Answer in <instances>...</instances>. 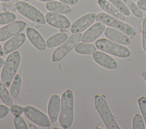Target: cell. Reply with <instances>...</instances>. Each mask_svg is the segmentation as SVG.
Here are the masks:
<instances>
[{
	"label": "cell",
	"instance_id": "obj_29",
	"mask_svg": "<svg viewBox=\"0 0 146 129\" xmlns=\"http://www.w3.org/2000/svg\"><path fill=\"white\" fill-rule=\"evenodd\" d=\"M14 124L16 129H27L28 127L23 118L20 115L15 116L14 118Z\"/></svg>",
	"mask_w": 146,
	"mask_h": 129
},
{
	"label": "cell",
	"instance_id": "obj_15",
	"mask_svg": "<svg viewBox=\"0 0 146 129\" xmlns=\"http://www.w3.org/2000/svg\"><path fill=\"white\" fill-rule=\"evenodd\" d=\"M60 109V98L57 94L51 96L48 103V114L51 122H55L59 117Z\"/></svg>",
	"mask_w": 146,
	"mask_h": 129
},
{
	"label": "cell",
	"instance_id": "obj_6",
	"mask_svg": "<svg viewBox=\"0 0 146 129\" xmlns=\"http://www.w3.org/2000/svg\"><path fill=\"white\" fill-rule=\"evenodd\" d=\"M15 6L19 14L33 22L41 24L46 23V19L43 14L29 3L19 1L16 2Z\"/></svg>",
	"mask_w": 146,
	"mask_h": 129
},
{
	"label": "cell",
	"instance_id": "obj_22",
	"mask_svg": "<svg viewBox=\"0 0 146 129\" xmlns=\"http://www.w3.org/2000/svg\"><path fill=\"white\" fill-rule=\"evenodd\" d=\"M22 84V78L19 74H17L11 84L10 88V94L13 98H16L19 93Z\"/></svg>",
	"mask_w": 146,
	"mask_h": 129
},
{
	"label": "cell",
	"instance_id": "obj_24",
	"mask_svg": "<svg viewBox=\"0 0 146 129\" xmlns=\"http://www.w3.org/2000/svg\"><path fill=\"white\" fill-rule=\"evenodd\" d=\"M16 15L13 13H0V24H6L12 23L16 20Z\"/></svg>",
	"mask_w": 146,
	"mask_h": 129
},
{
	"label": "cell",
	"instance_id": "obj_18",
	"mask_svg": "<svg viewBox=\"0 0 146 129\" xmlns=\"http://www.w3.org/2000/svg\"><path fill=\"white\" fill-rule=\"evenodd\" d=\"M99 6L105 12L119 20L124 21L125 19L124 15L113 5L107 0H98Z\"/></svg>",
	"mask_w": 146,
	"mask_h": 129
},
{
	"label": "cell",
	"instance_id": "obj_41",
	"mask_svg": "<svg viewBox=\"0 0 146 129\" xmlns=\"http://www.w3.org/2000/svg\"><path fill=\"white\" fill-rule=\"evenodd\" d=\"M22 1H25V2H26V1H28L29 0H22Z\"/></svg>",
	"mask_w": 146,
	"mask_h": 129
},
{
	"label": "cell",
	"instance_id": "obj_38",
	"mask_svg": "<svg viewBox=\"0 0 146 129\" xmlns=\"http://www.w3.org/2000/svg\"><path fill=\"white\" fill-rule=\"evenodd\" d=\"M142 76H143V77L144 79V80L146 81V70H145L144 72H143Z\"/></svg>",
	"mask_w": 146,
	"mask_h": 129
},
{
	"label": "cell",
	"instance_id": "obj_7",
	"mask_svg": "<svg viewBox=\"0 0 146 129\" xmlns=\"http://www.w3.org/2000/svg\"><path fill=\"white\" fill-rule=\"evenodd\" d=\"M82 34L80 33L74 34L64 43L58 47L53 52L51 59L54 62H58L62 60L81 40Z\"/></svg>",
	"mask_w": 146,
	"mask_h": 129
},
{
	"label": "cell",
	"instance_id": "obj_13",
	"mask_svg": "<svg viewBox=\"0 0 146 129\" xmlns=\"http://www.w3.org/2000/svg\"><path fill=\"white\" fill-rule=\"evenodd\" d=\"M104 35L109 40L121 45H126L131 43V40L127 35L114 28L106 27L104 30Z\"/></svg>",
	"mask_w": 146,
	"mask_h": 129
},
{
	"label": "cell",
	"instance_id": "obj_5",
	"mask_svg": "<svg viewBox=\"0 0 146 129\" xmlns=\"http://www.w3.org/2000/svg\"><path fill=\"white\" fill-rule=\"evenodd\" d=\"M96 20L123 32L129 38L133 37L136 34L135 29L131 26L105 13L98 14L96 15Z\"/></svg>",
	"mask_w": 146,
	"mask_h": 129
},
{
	"label": "cell",
	"instance_id": "obj_2",
	"mask_svg": "<svg viewBox=\"0 0 146 129\" xmlns=\"http://www.w3.org/2000/svg\"><path fill=\"white\" fill-rule=\"evenodd\" d=\"M20 62L21 55L17 51L10 53L6 58L1 74V80L6 88L11 85L16 75Z\"/></svg>",
	"mask_w": 146,
	"mask_h": 129
},
{
	"label": "cell",
	"instance_id": "obj_4",
	"mask_svg": "<svg viewBox=\"0 0 146 129\" xmlns=\"http://www.w3.org/2000/svg\"><path fill=\"white\" fill-rule=\"evenodd\" d=\"M96 47L107 53L120 58H128L131 56V51L123 45L105 38H101L95 42Z\"/></svg>",
	"mask_w": 146,
	"mask_h": 129
},
{
	"label": "cell",
	"instance_id": "obj_17",
	"mask_svg": "<svg viewBox=\"0 0 146 129\" xmlns=\"http://www.w3.org/2000/svg\"><path fill=\"white\" fill-rule=\"evenodd\" d=\"M27 36L31 44L38 50L44 51L46 48V43L40 34L34 28L28 27L26 29Z\"/></svg>",
	"mask_w": 146,
	"mask_h": 129
},
{
	"label": "cell",
	"instance_id": "obj_40",
	"mask_svg": "<svg viewBox=\"0 0 146 129\" xmlns=\"http://www.w3.org/2000/svg\"><path fill=\"white\" fill-rule=\"evenodd\" d=\"M1 1H4V2H7V1H11V0H0Z\"/></svg>",
	"mask_w": 146,
	"mask_h": 129
},
{
	"label": "cell",
	"instance_id": "obj_14",
	"mask_svg": "<svg viewBox=\"0 0 146 129\" xmlns=\"http://www.w3.org/2000/svg\"><path fill=\"white\" fill-rule=\"evenodd\" d=\"M92 58L98 64L106 69H115L117 66V64L116 60L103 52H95L92 53Z\"/></svg>",
	"mask_w": 146,
	"mask_h": 129
},
{
	"label": "cell",
	"instance_id": "obj_25",
	"mask_svg": "<svg viewBox=\"0 0 146 129\" xmlns=\"http://www.w3.org/2000/svg\"><path fill=\"white\" fill-rule=\"evenodd\" d=\"M115 7H116L124 15L129 16L131 12L128 7L122 0H108Z\"/></svg>",
	"mask_w": 146,
	"mask_h": 129
},
{
	"label": "cell",
	"instance_id": "obj_9",
	"mask_svg": "<svg viewBox=\"0 0 146 129\" xmlns=\"http://www.w3.org/2000/svg\"><path fill=\"white\" fill-rule=\"evenodd\" d=\"M26 23L22 20L13 22L0 28V41L7 40L13 36L16 35L23 30Z\"/></svg>",
	"mask_w": 146,
	"mask_h": 129
},
{
	"label": "cell",
	"instance_id": "obj_26",
	"mask_svg": "<svg viewBox=\"0 0 146 129\" xmlns=\"http://www.w3.org/2000/svg\"><path fill=\"white\" fill-rule=\"evenodd\" d=\"M124 3L128 7L129 10L137 17L141 18L143 16V13L141 10L137 6V5L131 0H123Z\"/></svg>",
	"mask_w": 146,
	"mask_h": 129
},
{
	"label": "cell",
	"instance_id": "obj_42",
	"mask_svg": "<svg viewBox=\"0 0 146 129\" xmlns=\"http://www.w3.org/2000/svg\"><path fill=\"white\" fill-rule=\"evenodd\" d=\"M131 1H136V0H131Z\"/></svg>",
	"mask_w": 146,
	"mask_h": 129
},
{
	"label": "cell",
	"instance_id": "obj_39",
	"mask_svg": "<svg viewBox=\"0 0 146 129\" xmlns=\"http://www.w3.org/2000/svg\"><path fill=\"white\" fill-rule=\"evenodd\" d=\"M38 1H42V2H48L53 1H54V0H38Z\"/></svg>",
	"mask_w": 146,
	"mask_h": 129
},
{
	"label": "cell",
	"instance_id": "obj_10",
	"mask_svg": "<svg viewBox=\"0 0 146 129\" xmlns=\"http://www.w3.org/2000/svg\"><path fill=\"white\" fill-rule=\"evenodd\" d=\"M95 20L96 15L94 13H88L82 16L72 23L70 28L71 32L76 34L84 31L91 26Z\"/></svg>",
	"mask_w": 146,
	"mask_h": 129
},
{
	"label": "cell",
	"instance_id": "obj_28",
	"mask_svg": "<svg viewBox=\"0 0 146 129\" xmlns=\"http://www.w3.org/2000/svg\"><path fill=\"white\" fill-rule=\"evenodd\" d=\"M138 105L144 119L146 128V97H141L138 99Z\"/></svg>",
	"mask_w": 146,
	"mask_h": 129
},
{
	"label": "cell",
	"instance_id": "obj_27",
	"mask_svg": "<svg viewBox=\"0 0 146 129\" xmlns=\"http://www.w3.org/2000/svg\"><path fill=\"white\" fill-rule=\"evenodd\" d=\"M144 120L139 114H136L132 119V128L133 129H145V125Z\"/></svg>",
	"mask_w": 146,
	"mask_h": 129
},
{
	"label": "cell",
	"instance_id": "obj_37",
	"mask_svg": "<svg viewBox=\"0 0 146 129\" xmlns=\"http://www.w3.org/2000/svg\"><path fill=\"white\" fill-rule=\"evenodd\" d=\"M29 128H30V129H36V128H37L36 127V126H35L34 124H32V123H31V124H29Z\"/></svg>",
	"mask_w": 146,
	"mask_h": 129
},
{
	"label": "cell",
	"instance_id": "obj_21",
	"mask_svg": "<svg viewBox=\"0 0 146 129\" xmlns=\"http://www.w3.org/2000/svg\"><path fill=\"white\" fill-rule=\"evenodd\" d=\"M74 51L79 54L91 55L96 51V48L92 44L83 42L78 43L75 47Z\"/></svg>",
	"mask_w": 146,
	"mask_h": 129
},
{
	"label": "cell",
	"instance_id": "obj_1",
	"mask_svg": "<svg viewBox=\"0 0 146 129\" xmlns=\"http://www.w3.org/2000/svg\"><path fill=\"white\" fill-rule=\"evenodd\" d=\"M74 95L70 90H66L61 97L59 122L62 128H68L72 124L74 117Z\"/></svg>",
	"mask_w": 146,
	"mask_h": 129
},
{
	"label": "cell",
	"instance_id": "obj_32",
	"mask_svg": "<svg viewBox=\"0 0 146 129\" xmlns=\"http://www.w3.org/2000/svg\"><path fill=\"white\" fill-rule=\"evenodd\" d=\"M10 112V109L6 105H0V119L7 116Z\"/></svg>",
	"mask_w": 146,
	"mask_h": 129
},
{
	"label": "cell",
	"instance_id": "obj_12",
	"mask_svg": "<svg viewBox=\"0 0 146 129\" xmlns=\"http://www.w3.org/2000/svg\"><path fill=\"white\" fill-rule=\"evenodd\" d=\"M106 24L98 22L91 26L83 34L81 40L83 43H90L98 39L104 32Z\"/></svg>",
	"mask_w": 146,
	"mask_h": 129
},
{
	"label": "cell",
	"instance_id": "obj_33",
	"mask_svg": "<svg viewBox=\"0 0 146 129\" xmlns=\"http://www.w3.org/2000/svg\"><path fill=\"white\" fill-rule=\"evenodd\" d=\"M137 6L138 7L146 11V0H140L137 3Z\"/></svg>",
	"mask_w": 146,
	"mask_h": 129
},
{
	"label": "cell",
	"instance_id": "obj_20",
	"mask_svg": "<svg viewBox=\"0 0 146 129\" xmlns=\"http://www.w3.org/2000/svg\"><path fill=\"white\" fill-rule=\"evenodd\" d=\"M68 39V35L64 32L57 33L50 37L46 41V47L54 48L64 43Z\"/></svg>",
	"mask_w": 146,
	"mask_h": 129
},
{
	"label": "cell",
	"instance_id": "obj_36",
	"mask_svg": "<svg viewBox=\"0 0 146 129\" xmlns=\"http://www.w3.org/2000/svg\"><path fill=\"white\" fill-rule=\"evenodd\" d=\"M5 60L2 58L0 57V68L3 66V65L5 64Z\"/></svg>",
	"mask_w": 146,
	"mask_h": 129
},
{
	"label": "cell",
	"instance_id": "obj_16",
	"mask_svg": "<svg viewBox=\"0 0 146 129\" xmlns=\"http://www.w3.org/2000/svg\"><path fill=\"white\" fill-rule=\"evenodd\" d=\"M26 36L23 33H19L15 35L7 41L3 45L4 53L7 55L10 53L20 47L25 41Z\"/></svg>",
	"mask_w": 146,
	"mask_h": 129
},
{
	"label": "cell",
	"instance_id": "obj_8",
	"mask_svg": "<svg viewBox=\"0 0 146 129\" xmlns=\"http://www.w3.org/2000/svg\"><path fill=\"white\" fill-rule=\"evenodd\" d=\"M23 113L30 120L41 127H47L50 126L51 121L47 116L33 106H25Z\"/></svg>",
	"mask_w": 146,
	"mask_h": 129
},
{
	"label": "cell",
	"instance_id": "obj_11",
	"mask_svg": "<svg viewBox=\"0 0 146 129\" xmlns=\"http://www.w3.org/2000/svg\"><path fill=\"white\" fill-rule=\"evenodd\" d=\"M45 19L46 22L49 25L55 28L67 29L71 26L68 19L58 13H47L45 15Z\"/></svg>",
	"mask_w": 146,
	"mask_h": 129
},
{
	"label": "cell",
	"instance_id": "obj_23",
	"mask_svg": "<svg viewBox=\"0 0 146 129\" xmlns=\"http://www.w3.org/2000/svg\"><path fill=\"white\" fill-rule=\"evenodd\" d=\"M0 98L2 101L7 106H11L13 103L12 97L0 80Z\"/></svg>",
	"mask_w": 146,
	"mask_h": 129
},
{
	"label": "cell",
	"instance_id": "obj_3",
	"mask_svg": "<svg viewBox=\"0 0 146 129\" xmlns=\"http://www.w3.org/2000/svg\"><path fill=\"white\" fill-rule=\"evenodd\" d=\"M95 108L108 129H119L106 100L104 95H96L94 98Z\"/></svg>",
	"mask_w": 146,
	"mask_h": 129
},
{
	"label": "cell",
	"instance_id": "obj_19",
	"mask_svg": "<svg viewBox=\"0 0 146 129\" xmlns=\"http://www.w3.org/2000/svg\"><path fill=\"white\" fill-rule=\"evenodd\" d=\"M45 7L48 11L63 14H66L71 11V9L68 5L58 1L48 2L45 4Z\"/></svg>",
	"mask_w": 146,
	"mask_h": 129
},
{
	"label": "cell",
	"instance_id": "obj_30",
	"mask_svg": "<svg viewBox=\"0 0 146 129\" xmlns=\"http://www.w3.org/2000/svg\"><path fill=\"white\" fill-rule=\"evenodd\" d=\"M24 107L19 105H13L11 106H10V111L11 113L15 115H21L23 113Z\"/></svg>",
	"mask_w": 146,
	"mask_h": 129
},
{
	"label": "cell",
	"instance_id": "obj_34",
	"mask_svg": "<svg viewBox=\"0 0 146 129\" xmlns=\"http://www.w3.org/2000/svg\"><path fill=\"white\" fill-rule=\"evenodd\" d=\"M61 2L68 5H74L78 3V0H59Z\"/></svg>",
	"mask_w": 146,
	"mask_h": 129
},
{
	"label": "cell",
	"instance_id": "obj_31",
	"mask_svg": "<svg viewBox=\"0 0 146 129\" xmlns=\"http://www.w3.org/2000/svg\"><path fill=\"white\" fill-rule=\"evenodd\" d=\"M142 45L143 48L146 52V16L144 18L142 27Z\"/></svg>",
	"mask_w": 146,
	"mask_h": 129
},
{
	"label": "cell",
	"instance_id": "obj_35",
	"mask_svg": "<svg viewBox=\"0 0 146 129\" xmlns=\"http://www.w3.org/2000/svg\"><path fill=\"white\" fill-rule=\"evenodd\" d=\"M4 51H3V48H2V47L1 46L0 44V57L3 56L4 55Z\"/></svg>",
	"mask_w": 146,
	"mask_h": 129
}]
</instances>
